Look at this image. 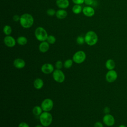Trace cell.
Returning a JSON list of instances; mask_svg holds the SVG:
<instances>
[{"label":"cell","mask_w":127,"mask_h":127,"mask_svg":"<svg viewBox=\"0 0 127 127\" xmlns=\"http://www.w3.org/2000/svg\"><path fill=\"white\" fill-rule=\"evenodd\" d=\"M118 74L117 72L114 70H109L105 76L106 80L107 82L109 83H112L114 82L117 78Z\"/></svg>","instance_id":"ba28073f"},{"label":"cell","mask_w":127,"mask_h":127,"mask_svg":"<svg viewBox=\"0 0 127 127\" xmlns=\"http://www.w3.org/2000/svg\"><path fill=\"white\" fill-rule=\"evenodd\" d=\"M54 106L53 100L50 98L44 99L41 103V107L44 112H49L51 111Z\"/></svg>","instance_id":"52a82bcc"},{"label":"cell","mask_w":127,"mask_h":127,"mask_svg":"<svg viewBox=\"0 0 127 127\" xmlns=\"http://www.w3.org/2000/svg\"><path fill=\"white\" fill-rule=\"evenodd\" d=\"M53 77L54 80L58 83H63L65 80V75L61 69H56L53 72Z\"/></svg>","instance_id":"8992f818"},{"label":"cell","mask_w":127,"mask_h":127,"mask_svg":"<svg viewBox=\"0 0 127 127\" xmlns=\"http://www.w3.org/2000/svg\"><path fill=\"white\" fill-rule=\"evenodd\" d=\"M20 18V16H19V15H18L17 14H15V15H13V16L12 17V19H13V21H14L15 22L19 21Z\"/></svg>","instance_id":"f1b7e54d"},{"label":"cell","mask_w":127,"mask_h":127,"mask_svg":"<svg viewBox=\"0 0 127 127\" xmlns=\"http://www.w3.org/2000/svg\"><path fill=\"white\" fill-rule=\"evenodd\" d=\"M86 55L83 51H78L75 53L72 57L73 61L77 64H80L84 62L86 59Z\"/></svg>","instance_id":"5b68a950"},{"label":"cell","mask_w":127,"mask_h":127,"mask_svg":"<svg viewBox=\"0 0 127 127\" xmlns=\"http://www.w3.org/2000/svg\"><path fill=\"white\" fill-rule=\"evenodd\" d=\"M85 0H72L75 4H81L84 2Z\"/></svg>","instance_id":"83f0119b"},{"label":"cell","mask_w":127,"mask_h":127,"mask_svg":"<svg viewBox=\"0 0 127 127\" xmlns=\"http://www.w3.org/2000/svg\"><path fill=\"white\" fill-rule=\"evenodd\" d=\"M3 42L4 44L8 47L12 48L15 46L16 44L15 39L10 35L6 36L3 39Z\"/></svg>","instance_id":"8fae6325"},{"label":"cell","mask_w":127,"mask_h":127,"mask_svg":"<svg viewBox=\"0 0 127 127\" xmlns=\"http://www.w3.org/2000/svg\"><path fill=\"white\" fill-rule=\"evenodd\" d=\"M35 127H43V126L41 125H38L37 126H36Z\"/></svg>","instance_id":"836d02e7"},{"label":"cell","mask_w":127,"mask_h":127,"mask_svg":"<svg viewBox=\"0 0 127 127\" xmlns=\"http://www.w3.org/2000/svg\"><path fill=\"white\" fill-rule=\"evenodd\" d=\"M34 87L36 89L39 90L42 88V87L44 86V81L43 80L40 78H36L34 81L33 83Z\"/></svg>","instance_id":"e0dca14e"},{"label":"cell","mask_w":127,"mask_h":127,"mask_svg":"<svg viewBox=\"0 0 127 127\" xmlns=\"http://www.w3.org/2000/svg\"><path fill=\"white\" fill-rule=\"evenodd\" d=\"M43 110L41 106H36L32 109V113L34 116L37 117L40 116L41 114L42 113Z\"/></svg>","instance_id":"ffe728a7"},{"label":"cell","mask_w":127,"mask_h":127,"mask_svg":"<svg viewBox=\"0 0 127 127\" xmlns=\"http://www.w3.org/2000/svg\"><path fill=\"white\" fill-rule=\"evenodd\" d=\"M76 43L78 45H81L85 43L84 37L81 36H78L76 38Z\"/></svg>","instance_id":"d4e9b609"},{"label":"cell","mask_w":127,"mask_h":127,"mask_svg":"<svg viewBox=\"0 0 127 127\" xmlns=\"http://www.w3.org/2000/svg\"><path fill=\"white\" fill-rule=\"evenodd\" d=\"M84 3H85L87 6H90L93 4V0H85Z\"/></svg>","instance_id":"f546056e"},{"label":"cell","mask_w":127,"mask_h":127,"mask_svg":"<svg viewBox=\"0 0 127 127\" xmlns=\"http://www.w3.org/2000/svg\"><path fill=\"white\" fill-rule=\"evenodd\" d=\"M94 127H104L103 124L100 122H96L94 125Z\"/></svg>","instance_id":"1f68e13d"},{"label":"cell","mask_w":127,"mask_h":127,"mask_svg":"<svg viewBox=\"0 0 127 127\" xmlns=\"http://www.w3.org/2000/svg\"><path fill=\"white\" fill-rule=\"evenodd\" d=\"M67 15V11L64 9H60L56 11V16L59 19H63Z\"/></svg>","instance_id":"2e32d148"},{"label":"cell","mask_w":127,"mask_h":127,"mask_svg":"<svg viewBox=\"0 0 127 127\" xmlns=\"http://www.w3.org/2000/svg\"><path fill=\"white\" fill-rule=\"evenodd\" d=\"M12 30L11 27L8 25H5L3 28V32L6 36L10 35L12 33Z\"/></svg>","instance_id":"7402d4cb"},{"label":"cell","mask_w":127,"mask_h":127,"mask_svg":"<svg viewBox=\"0 0 127 127\" xmlns=\"http://www.w3.org/2000/svg\"><path fill=\"white\" fill-rule=\"evenodd\" d=\"M41 124L44 127H48L51 125L53 121V117L49 112H44L39 116Z\"/></svg>","instance_id":"3957f363"},{"label":"cell","mask_w":127,"mask_h":127,"mask_svg":"<svg viewBox=\"0 0 127 127\" xmlns=\"http://www.w3.org/2000/svg\"><path fill=\"white\" fill-rule=\"evenodd\" d=\"M56 2L57 6L60 9H66L69 5L68 0H56Z\"/></svg>","instance_id":"4fadbf2b"},{"label":"cell","mask_w":127,"mask_h":127,"mask_svg":"<svg viewBox=\"0 0 127 127\" xmlns=\"http://www.w3.org/2000/svg\"><path fill=\"white\" fill-rule=\"evenodd\" d=\"M49 44H50L47 41L41 42L39 45V50L40 52L43 53L47 52L50 48Z\"/></svg>","instance_id":"9a60e30c"},{"label":"cell","mask_w":127,"mask_h":127,"mask_svg":"<svg viewBox=\"0 0 127 127\" xmlns=\"http://www.w3.org/2000/svg\"><path fill=\"white\" fill-rule=\"evenodd\" d=\"M13 65L18 69H21L25 66V62L23 59L17 58L15 59L13 61Z\"/></svg>","instance_id":"5bb4252c"},{"label":"cell","mask_w":127,"mask_h":127,"mask_svg":"<svg viewBox=\"0 0 127 127\" xmlns=\"http://www.w3.org/2000/svg\"><path fill=\"white\" fill-rule=\"evenodd\" d=\"M73 60L71 59H67L64 61V66L65 68H70L73 64Z\"/></svg>","instance_id":"603a6c76"},{"label":"cell","mask_w":127,"mask_h":127,"mask_svg":"<svg viewBox=\"0 0 127 127\" xmlns=\"http://www.w3.org/2000/svg\"><path fill=\"white\" fill-rule=\"evenodd\" d=\"M46 13L47 14L50 16H54L55 15H56V10L53 9V8H49L48 9L47 11H46Z\"/></svg>","instance_id":"484cf974"},{"label":"cell","mask_w":127,"mask_h":127,"mask_svg":"<svg viewBox=\"0 0 127 127\" xmlns=\"http://www.w3.org/2000/svg\"><path fill=\"white\" fill-rule=\"evenodd\" d=\"M18 127H29V126L26 123L21 122L19 124Z\"/></svg>","instance_id":"4dcf8cb0"},{"label":"cell","mask_w":127,"mask_h":127,"mask_svg":"<svg viewBox=\"0 0 127 127\" xmlns=\"http://www.w3.org/2000/svg\"><path fill=\"white\" fill-rule=\"evenodd\" d=\"M82 6L80 4H74L72 8V11L73 13L78 14L82 11Z\"/></svg>","instance_id":"44dd1931"},{"label":"cell","mask_w":127,"mask_h":127,"mask_svg":"<svg viewBox=\"0 0 127 127\" xmlns=\"http://www.w3.org/2000/svg\"><path fill=\"white\" fill-rule=\"evenodd\" d=\"M16 42L19 45L24 46L26 45L28 42V40L25 36H21L18 37L16 39Z\"/></svg>","instance_id":"d6986e66"},{"label":"cell","mask_w":127,"mask_h":127,"mask_svg":"<svg viewBox=\"0 0 127 127\" xmlns=\"http://www.w3.org/2000/svg\"><path fill=\"white\" fill-rule=\"evenodd\" d=\"M63 65L64 64L61 61H58L55 63V67L57 69H61L63 67Z\"/></svg>","instance_id":"4316f807"},{"label":"cell","mask_w":127,"mask_h":127,"mask_svg":"<svg viewBox=\"0 0 127 127\" xmlns=\"http://www.w3.org/2000/svg\"><path fill=\"white\" fill-rule=\"evenodd\" d=\"M119 127H126V126H125L124 125H120V126H119Z\"/></svg>","instance_id":"e575fe53"},{"label":"cell","mask_w":127,"mask_h":127,"mask_svg":"<svg viewBox=\"0 0 127 127\" xmlns=\"http://www.w3.org/2000/svg\"><path fill=\"white\" fill-rule=\"evenodd\" d=\"M84 39L85 43L89 46H92L97 43L98 37L95 32L93 31H89L85 34Z\"/></svg>","instance_id":"7a4b0ae2"},{"label":"cell","mask_w":127,"mask_h":127,"mask_svg":"<svg viewBox=\"0 0 127 127\" xmlns=\"http://www.w3.org/2000/svg\"><path fill=\"white\" fill-rule=\"evenodd\" d=\"M46 41L50 44H54L56 41V39L54 36L51 35H48Z\"/></svg>","instance_id":"cb8c5ba5"},{"label":"cell","mask_w":127,"mask_h":127,"mask_svg":"<svg viewBox=\"0 0 127 127\" xmlns=\"http://www.w3.org/2000/svg\"><path fill=\"white\" fill-rule=\"evenodd\" d=\"M19 22L23 28L28 29L33 25L34 23V18L29 13H24L20 16Z\"/></svg>","instance_id":"6da1fadb"},{"label":"cell","mask_w":127,"mask_h":127,"mask_svg":"<svg viewBox=\"0 0 127 127\" xmlns=\"http://www.w3.org/2000/svg\"><path fill=\"white\" fill-rule=\"evenodd\" d=\"M115 63L114 61L112 59L108 60L105 63L106 67L109 70H113L115 67Z\"/></svg>","instance_id":"ac0fdd59"},{"label":"cell","mask_w":127,"mask_h":127,"mask_svg":"<svg viewBox=\"0 0 127 127\" xmlns=\"http://www.w3.org/2000/svg\"><path fill=\"white\" fill-rule=\"evenodd\" d=\"M35 36L37 40L43 42L47 40L48 35L46 30L42 27H38L35 30Z\"/></svg>","instance_id":"277c9868"},{"label":"cell","mask_w":127,"mask_h":127,"mask_svg":"<svg viewBox=\"0 0 127 127\" xmlns=\"http://www.w3.org/2000/svg\"><path fill=\"white\" fill-rule=\"evenodd\" d=\"M83 14L87 17H92L95 14L94 9L90 6H84L82 9Z\"/></svg>","instance_id":"7c38bea8"},{"label":"cell","mask_w":127,"mask_h":127,"mask_svg":"<svg viewBox=\"0 0 127 127\" xmlns=\"http://www.w3.org/2000/svg\"><path fill=\"white\" fill-rule=\"evenodd\" d=\"M103 122L104 124L108 127L113 126L115 122L114 117L111 114H106L103 118Z\"/></svg>","instance_id":"9c48e42d"},{"label":"cell","mask_w":127,"mask_h":127,"mask_svg":"<svg viewBox=\"0 0 127 127\" xmlns=\"http://www.w3.org/2000/svg\"><path fill=\"white\" fill-rule=\"evenodd\" d=\"M41 69L43 73L46 74H49L53 72L54 71V67L51 64L46 63L42 65Z\"/></svg>","instance_id":"30bf717a"},{"label":"cell","mask_w":127,"mask_h":127,"mask_svg":"<svg viewBox=\"0 0 127 127\" xmlns=\"http://www.w3.org/2000/svg\"><path fill=\"white\" fill-rule=\"evenodd\" d=\"M104 112L106 114H109L110 112V109L109 107H106L104 109Z\"/></svg>","instance_id":"d6a6232c"}]
</instances>
